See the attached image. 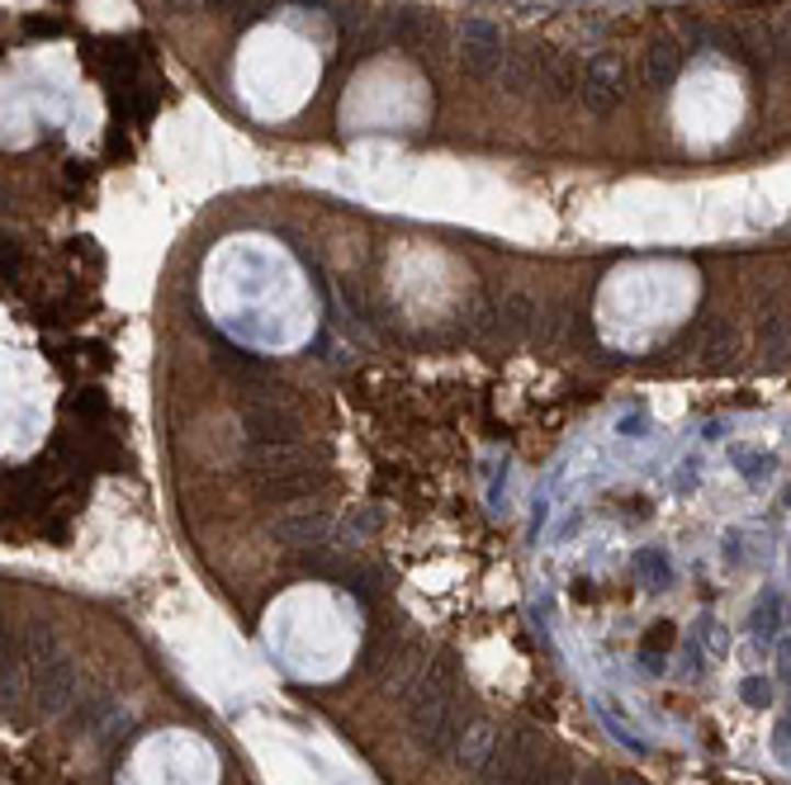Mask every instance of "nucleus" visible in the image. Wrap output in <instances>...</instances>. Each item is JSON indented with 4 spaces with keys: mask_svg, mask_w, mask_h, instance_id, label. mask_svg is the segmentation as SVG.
I'll return each instance as SVG.
<instances>
[{
    "mask_svg": "<svg viewBox=\"0 0 791 785\" xmlns=\"http://www.w3.org/2000/svg\"><path fill=\"white\" fill-rule=\"evenodd\" d=\"M778 29H782V43H787V57H791V10L782 14V20H778Z\"/></svg>",
    "mask_w": 791,
    "mask_h": 785,
    "instance_id": "aec40b11",
    "label": "nucleus"
},
{
    "mask_svg": "<svg viewBox=\"0 0 791 785\" xmlns=\"http://www.w3.org/2000/svg\"><path fill=\"white\" fill-rule=\"evenodd\" d=\"M782 672H787V676H791V644H787V648H782Z\"/></svg>",
    "mask_w": 791,
    "mask_h": 785,
    "instance_id": "412c9836",
    "label": "nucleus"
},
{
    "mask_svg": "<svg viewBox=\"0 0 791 785\" xmlns=\"http://www.w3.org/2000/svg\"><path fill=\"white\" fill-rule=\"evenodd\" d=\"M735 345H739V331H735V322H730V317H711L707 327L697 331V355L701 360H730L735 355Z\"/></svg>",
    "mask_w": 791,
    "mask_h": 785,
    "instance_id": "ddd939ff",
    "label": "nucleus"
},
{
    "mask_svg": "<svg viewBox=\"0 0 791 785\" xmlns=\"http://www.w3.org/2000/svg\"><path fill=\"white\" fill-rule=\"evenodd\" d=\"M541 758H545V738L541 733H535V729H507V733H498V748H494V758H488L479 781H488V785H521L531 766H541Z\"/></svg>",
    "mask_w": 791,
    "mask_h": 785,
    "instance_id": "f257e3e1",
    "label": "nucleus"
},
{
    "mask_svg": "<svg viewBox=\"0 0 791 785\" xmlns=\"http://www.w3.org/2000/svg\"><path fill=\"white\" fill-rule=\"evenodd\" d=\"M257 488H261V497H265V502H298V497H308L313 488H318V474H313V464L294 459V464H285V469H280V474L261 478Z\"/></svg>",
    "mask_w": 791,
    "mask_h": 785,
    "instance_id": "1a4fd4ad",
    "label": "nucleus"
},
{
    "mask_svg": "<svg viewBox=\"0 0 791 785\" xmlns=\"http://www.w3.org/2000/svg\"><path fill=\"white\" fill-rule=\"evenodd\" d=\"M682 57H688V53H682V43H678V38H659V43H654V48H649V57H645V71H649V81H654V86H668V81L678 77Z\"/></svg>",
    "mask_w": 791,
    "mask_h": 785,
    "instance_id": "4468645a",
    "label": "nucleus"
},
{
    "mask_svg": "<svg viewBox=\"0 0 791 785\" xmlns=\"http://www.w3.org/2000/svg\"><path fill=\"white\" fill-rule=\"evenodd\" d=\"M584 104L592 114H611L617 104L625 100V67H621V57L617 53H597L592 62L584 67Z\"/></svg>",
    "mask_w": 791,
    "mask_h": 785,
    "instance_id": "20e7f679",
    "label": "nucleus"
},
{
    "mask_svg": "<svg viewBox=\"0 0 791 785\" xmlns=\"http://www.w3.org/2000/svg\"><path fill=\"white\" fill-rule=\"evenodd\" d=\"M384 29H389L394 48L427 53V43L437 38V14H427V10H394L389 20H384Z\"/></svg>",
    "mask_w": 791,
    "mask_h": 785,
    "instance_id": "6e6552de",
    "label": "nucleus"
},
{
    "mask_svg": "<svg viewBox=\"0 0 791 785\" xmlns=\"http://www.w3.org/2000/svg\"><path fill=\"white\" fill-rule=\"evenodd\" d=\"M323 535H327V521L304 511V516H285L275 521V539L290 549H323Z\"/></svg>",
    "mask_w": 791,
    "mask_h": 785,
    "instance_id": "f8f14e48",
    "label": "nucleus"
},
{
    "mask_svg": "<svg viewBox=\"0 0 791 785\" xmlns=\"http://www.w3.org/2000/svg\"><path fill=\"white\" fill-rule=\"evenodd\" d=\"M502 57H507V53H502V38H498L484 20H470V24H465V48H460V67H465L474 81H498Z\"/></svg>",
    "mask_w": 791,
    "mask_h": 785,
    "instance_id": "39448f33",
    "label": "nucleus"
},
{
    "mask_svg": "<svg viewBox=\"0 0 791 785\" xmlns=\"http://www.w3.org/2000/svg\"><path fill=\"white\" fill-rule=\"evenodd\" d=\"M242 426L251 445H298V417L285 402H275V392L242 407Z\"/></svg>",
    "mask_w": 791,
    "mask_h": 785,
    "instance_id": "7ed1b4c3",
    "label": "nucleus"
},
{
    "mask_svg": "<svg viewBox=\"0 0 791 785\" xmlns=\"http://www.w3.org/2000/svg\"><path fill=\"white\" fill-rule=\"evenodd\" d=\"M617 785H645V781H635V776H617Z\"/></svg>",
    "mask_w": 791,
    "mask_h": 785,
    "instance_id": "4be33fe9",
    "label": "nucleus"
},
{
    "mask_svg": "<svg viewBox=\"0 0 791 785\" xmlns=\"http://www.w3.org/2000/svg\"><path fill=\"white\" fill-rule=\"evenodd\" d=\"M758 351L772 355V360L791 351V317H782V312L764 317V327H758Z\"/></svg>",
    "mask_w": 791,
    "mask_h": 785,
    "instance_id": "2eb2a0df",
    "label": "nucleus"
},
{
    "mask_svg": "<svg viewBox=\"0 0 791 785\" xmlns=\"http://www.w3.org/2000/svg\"><path fill=\"white\" fill-rule=\"evenodd\" d=\"M744 696H749L754 705H764V701L772 696V686H768V682H758V676H754V682H744Z\"/></svg>",
    "mask_w": 791,
    "mask_h": 785,
    "instance_id": "a211bd4d",
    "label": "nucleus"
},
{
    "mask_svg": "<svg viewBox=\"0 0 791 785\" xmlns=\"http://www.w3.org/2000/svg\"><path fill=\"white\" fill-rule=\"evenodd\" d=\"M574 785H617V776H607V772H584Z\"/></svg>",
    "mask_w": 791,
    "mask_h": 785,
    "instance_id": "6ab92c4d",
    "label": "nucleus"
},
{
    "mask_svg": "<svg viewBox=\"0 0 791 785\" xmlns=\"http://www.w3.org/2000/svg\"><path fill=\"white\" fill-rule=\"evenodd\" d=\"M535 322H541V304L531 294H502L494 304V341L517 345L535 337Z\"/></svg>",
    "mask_w": 791,
    "mask_h": 785,
    "instance_id": "423d86ee",
    "label": "nucleus"
},
{
    "mask_svg": "<svg viewBox=\"0 0 791 785\" xmlns=\"http://www.w3.org/2000/svg\"><path fill=\"white\" fill-rule=\"evenodd\" d=\"M29 696H34L43 715H63V709L77 701V668H71L67 658H34Z\"/></svg>",
    "mask_w": 791,
    "mask_h": 785,
    "instance_id": "f03ea898",
    "label": "nucleus"
},
{
    "mask_svg": "<svg viewBox=\"0 0 791 785\" xmlns=\"http://www.w3.org/2000/svg\"><path fill=\"white\" fill-rule=\"evenodd\" d=\"M574 766H564V762H541V766H531L527 781L521 785H574Z\"/></svg>",
    "mask_w": 791,
    "mask_h": 785,
    "instance_id": "dca6fc26",
    "label": "nucleus"
},
{
    "mask_svg": "<svg viewBox=\"0 0 791 785\" xmlns=\"http://www.w3.org/2000/svg\"><path fill=\"white\" fill-rule=\"evenodd\" d=\"M214 5H228L233 20H257V14L271 5V0H214Z\"/></svg>",
    "mask_w": 791,
    "mask_h": 785,
    "instance_id": "f3484780",
    "label": "nucleus"
},
{
    "mask_svg": "<svg viewBox=\"0 0 791 785\" xmlns=\"http://www.w3.org/2000/svg\"><path fill=\"white\" fill-rule=\"evenodd\" d=\"M584 90V77H578V57L569 53H550V62L541 71V86H535V95L550 100V104H560V100H569Z\"/></svg>",
    "mask_w": 791,
    "mask_h": 785,
    "instance_id": "9d476101",
    "label": "nucleus"
},
{
    "mask_svg": "<svg viewBox=\"0 0 791 785\" xmlns=\"http://www.w3.org/2000/svg\"><path fill=\"white\" fill-rule=\"evenodd\" d=\"M545 62H550V53H545V48H521V53H507V57H502V71H498L502 90H512V95H535V86H541Z\"/></svg>",
    "mask_w": 791,
    "mask_h": 785,
    "instance_id": "0eeeda50",
    "label": "nucleus"
},
{
    "mask_svg": "<svg viewBox=\"0 0 791 785\" xmlns=\"http://www.w3.org/2000/svg\"><path fill=\"white\" fill-rule=\"evenodd\" d=\"M494 748H498V729H494L488 719H474L470 729H465V738H460V748H455V762L465 766V772L484 776V766H488V758H494Z\"/></svg>",
    "mask_w": 791,
    "mask_h": 785,
    "instance_id": "9b49d317",
    "label": "nucleus"
}]
</instances>
